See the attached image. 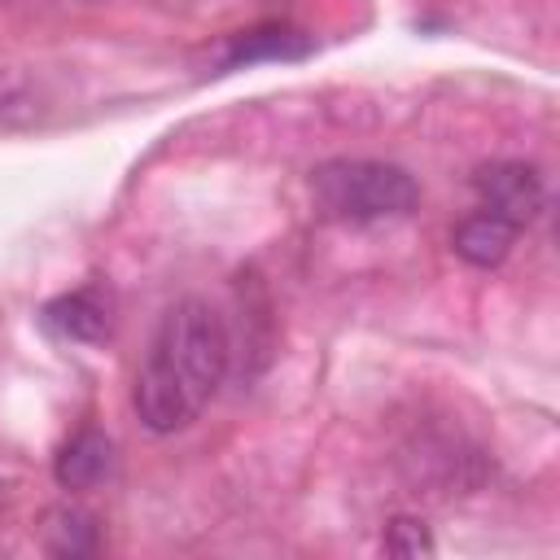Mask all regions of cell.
Returning a JSON list of instances; mask_svg holds the SVG:
<instances>
[{
    "mask_svg": "<svg viewBox=\"0 0 560 560\" xmlns=\"http://www.w3.org/2000/svg\"><path fill=\"white\" fill-rule=\"evenodd\" d=\"M232 368V332L214 302L179 298L158 319L136 372L131 407L149 433L188 429Z\"/></svg>",
    "mask_w": 560,
    "mask_h": 560,
    "instance_id": "obj_1",
    "label": "cell"
},
{
    "mask_svg": "<svg viewBox=\"0 0 560 560\" xmlns=\"http://www.w3.org/2000/svg\"><path fill=\"white\" fill-rule=\"evenodd\" d=\"M311 192L319 210L337 223H381V219H402L420 201V184L376 158H332L311 171Z\"/></svg>",
    "mask_w": 560,
    "mask_h": 560,
    "instance_id": "obj_2",
    "label": "cell"
},
{
    "mask_svg": "<svg viewBox=\"0 0 560 560\" xmlns=\"http://www.w3.org/2000/svg\"><path fill=\"white\" fill-rule=\"evenodd\" d=\"M472 192H477V206H481V210L503 214V219L516 223L521 232H525V228L542 214V206H547V184H542L538 166H529V162H490V166H477Z\"/></svg>",
    "mask_w": 560,
    "mask_h": 560,
    "instance_id": "obj_3",
    "label": "cell"
},
{
    "mask_svg": "<svg viewBox=\"0 0 560 560\" xmlns=\"http://www.w3.org/2000/svg\"><path fill=\"white\" fill-rule=\"evenodd\" d=\"M39 319L61 341H88L92 346V341L109 337V298H105L101 284H83V289H70V293L52 298Z\"/></svg>",
    "mask_w": 560,
    "mask_h": 560,
    "instance_id": "obj_4",
    "label": "cell"
},
{
    "mask_svg": "<svg viewBox=\"0 0 560 560\" xmlns=\"http://www.w3.org/2000/svg\"><path fill=\"white\" fill-rule=\"evenodd\" d=\"M516 236H521V228H516V223H508L503 214H494V210H481V206H477L468 219H459V223H455L451 245H455V254H459L464 262H472V267H499V262L512 254Z\"/></svg>",
    "mask_w": 560,
    "mask_h": 560,
    "instance_id": "obj_5",
    "label": "cell"
},
{
    "mask_svg": "<svg viewBox=\"0 0 560 560\" xmlns=\"http://www.w3.org/2000/svg\"><path fill=\"white\" fill-rule=\"evenodd\" d=\"M114 468V442L101 429H79L52 459V477L61 490H92Z\"/></svg>",
    "mask_w": 560,
    "mask_h": 560,
    "instance_id": "obj_6",
    "label": "cell"
},
{
    "mask_svg": "<svg viewBox=\"0 0 560 560\" xmlns=\"http://www.w3.org/2000/svg\"><path fill=\"white\" fill-rule=\"evenodd\" d=\"M302 52H311V35L271 22V26L241 31L232 39V52L223 57V66H241V61L249 66V61H262V57H302Z\"/></svg>",
    "mask_w": 560,
    "mask_h": 560,
    "instance_id": "obj_7",
    "label": "cell"
},
{
    "mask_svg": "<svg viewBox=\"0 0 560 560\" xmlns=\"http://www.w3.org/2000/svg\"><path fill=\"white\" fill-rule=\"evenodd\" d=\"M101 547V529H96V516L88 508H57L48 516V551L57 556H92Z\"/></svg>",
    "mask_w": 560,
    "mask_h": 560,
    "instance_id": "obj_8",
    "label": "cell"
},
{
    "mask_svg": "<svg viewBox=\"0 0 560 560\" xmlns=\"http://www.w3.org/2000/svg\"><path fill=\"white\" fill-rule=\"evenodd\" d=\"M381 547H385L389 556H429V551H433V538H429L424 521H416V516H394V521L385 525Z\"/></svg>",
    "mask_w": 560,
    "mask_h": 560,
    "instance_id": "obj_9",
    "label": "cell"
},
{
    "mask_svg": "<svg viewBox=\"0 0 560 560\" xmlns=\"http://www.w3.org/2000/svg\"><path fill=\"white\" fill-rule=\"evenodd\" d=\"M31 114H35V96L22 83L0 79V127H22L31 122Z\"/></svg>",
    "mask_w": 560,
    "mask_h": 560,
    "instance_id": "obj_10",
    "label": "cell"
}]
</instances>
